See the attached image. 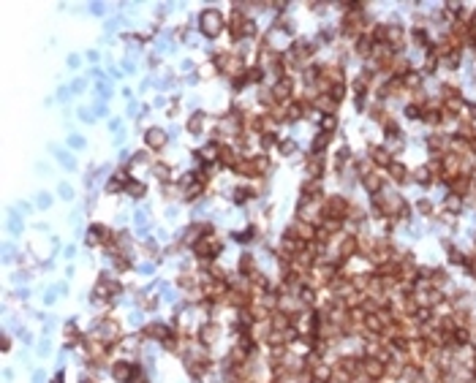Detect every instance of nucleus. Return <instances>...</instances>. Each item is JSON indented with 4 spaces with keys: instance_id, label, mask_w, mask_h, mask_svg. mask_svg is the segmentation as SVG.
I'll return each instance as SVG.
<instances>
[{
    "instance_id": "nucleus-10",
    "label": "nucleus",
    "mask_w": 476,
    "mask_h": 383,
    "mask_svg": "<svg viewBox=\"0 0 476 383\" xmlns=\"http://www.w3.org/2000/svg\"><path fill=\"white\" fill-rule=\"evenodd\" d=\"M471 188H473V179H471V174H460V177H454L452 183H449V193L452 196H460V198H465L471 193Z\"/></svg>"
},
{
    "instance_id": "nucleus-24",
    "label": "nucleus",
    "mask_w": 476,
    "mask_h": 383,
    "mask_svg": "<svg viewBox=\"0 0 476 383\" xmlns=\"http://www.w3.org/2000/svg\"><path fill=\"white\" fill-rule=\"evenodd\" d=\"M150 169H152V174H155V177L161 179V183H166V185H169V179H171V169H169L166 163H152Z\"/></svg>"
},
{
    "instance_id": "nucleus-29",
    "label": "nucleus",
    "mask_w": 476,
    "mask_h": 383,
    "mask_svg": "<svg viewBox=\"0 0 476 383\" xmlns=\"http://www.w3.org/2000/svg\"><path fill=\"white\" fill-rule=\"evenodd\" d=\"M278 152H280V155H294V152H297V141H294V139L278 141Z\"/></svg>"
},
{
    "instance_id": "nucleus-19",
    "label": "nucleus",
    "mask_w": 476,
    "mask_h": 383,
    "mask_svg": "<svg viewBox=\"0 0 476 383\" xmlns=\"http://www.w3.org/2000/svg\"><path fill=\"white\" fill-rule=\"evenodd\" d=\"M329 141H332V133H319V136L316 139H313V147H310V152H313V155H324V150H327V144H329Z\"/></svg>"
},
{
    "instance_id": "nucleus-8",
    "label": "nucleus",
    "mask_w": 476,
    "mask_h": 383,
    "mask_svg": "<svg viewBox=\"0 0 476 383\" xmlns=\"http://www.w3.org/2000/svg\"><path fill=\"white\" fill-rule=\"evenodd\" d=\"M362 188L367 190L370 196H378V193H384V171H370V174L362 177Z\"/></svg>"
},
{
    "instance_id": "nucleus-18",
    "label": "nucleus",
    "mask_w": 476,
    "mask_h": 383,
    "mask_svg": "<svg viewBox=\"0 0 476 383\" xmlns=\"http://www.w3.org/2000/svg\"><path fill=\"white\" fill-rule=\"evenodd\" d=\"M411 179L416 185H422V188H427L433 183V171H430V166H416L414 171H411Z\"/></svg>"
},
{
    "instance_id": "nucleus-2",
    "label": "nucleus",
    "mask_w": 476,
    "mask_h": 383,
    "mask_svg": "<svg viewBox=\"0 0 476 383\" xmlns=\"http://www.w3.org/2000/svg\"><path fill=\"white\" fill-rule=\"evenodd\" d=\"M348 207L351 204L343 196H327V198H324L321 215H324V220H338V223H346V220H348Z\"/></svg>"
},
{
    "instance_id": "nucleus-32",
    "label": "nucleus",
    "mask_w": 476,
    "mask_h": 383,
    "mask_svg": "<svg viewBox=\"0 0 476 383\" xmlns=\"http://www.w3.org/2000/svg\"><path fill=\"white\" fill-rule=\"evenodd\" d=\"M438 63H441V60H438V57H435V52H427V60H425V74H435L438 71Z\"/></svg>"
},
{
    "instance_id": "nucleus-11",
    "label": "nucleus",
    "mask_w": 476,
    "mask_h": 383,
    "mask_svg": "<svg viewBox=\"0 0 476 383\" xmlns=\"http://www.w3.org/2000/svg\"><path fill=\"white\" fill-rule=\"evenodd\" d=\"M305 174H308L310 183H319L324 177V155H308V166H305Z\"/></svg>"
},
{
    "instance_id": "nucleus-40",
    "label": "nucleus",
    "mask_w": 476,
    "mask_h": 383,
    "mask_svg": "<svg viewBox=\"0 0 476 383\" xmlns=\"http://www.w3.org/2000/svg\"><path fill=\"white\" fill-rule=\"evenodd\" d=\"M473 188H476V185H473Z\"/></svg>"
},
{
    "instance_id": "nucleus-27",
    "label": "nucleus",
    "mask_w": 476,
    "mask_h": 383,
    "mask_svg": "<svg viewBox=\"0 0 476 383\" xmlns=\"http://www.w3.org/2000/svg\"><path fill=\"white\" fill-rule=\"evenodd\" d=\"M245 79L251 82V84H261V79H264V68H261V65H253V68H248V71H245Z\"/></svg>"
},
{
    "instance_id": "nucleus-5",
    "label": "nucleus",
    "mask_w": 476,
    "mask_h": 383,
    "mask_svg": "<svg viewBox=\"0 0 476 383\" xmlns=\"http://www.w3.org/2000/svg\"><path fill=\"white\" fill-rule=\"evenodd\" d=\"M386 375V361L378 356H365L362 359V378L365 380H384Z\"/></svg>"
},
{
    "instance_id": "nucleus-9",
    "label": "nucleus",
    "mask_w": 476,
    "mask_h": 383,
    "mask_svg": "<svg viewBox=\"0 0 476 383\" xmlns=\"http://www.w3.org/2000/svg\"><path fill=\"white\" fill-rule=\"evenodd\" d=\"M166 141H169V133L164 131V128H150L147 133H145V144H147V150H164L166 147Z\"/></svg>"
},
{
    "instance_id": "nucleus-17",
    "label": "nucleus",
    "mask_w": 476,
    "mask_h": 383,
    "mask_svg": "<svg viewBox=\"0 0 476 383\" xmlns=\"http://www.w3.org/2000/svg\"><path fill=\"white\" fill-rule=\"evenodd\" d=\"M237 147L234 144H223L221 147V155H218V166H232L234 169V163H237Z\"/></svg>"
},
{
    "instance_id": "nucleus-35",
    "label": "nucleus",
    "mask_w": 476,
    "mask_h": 383,
    "mask_svg": "<svg viewBox=\"0 0 476 383\" xmlns=\"http://www.w3.org/2000/svg\"><path fill=\"white\" fill-rule=\"evenodd\" d=\"M384 133H386V139L392 136V139H400V128H397V122L389 117L386 122H384Z\"/></svg>"
},
{
    "instance_id": "nucleus-30",
    "label": "nucleus",
    "mask_w": 476,
    "mask_h": 383,
    "mask_svg": "<svg viewBox=\"0 0 476 383\" xmlns=\"http://www.w3.org/2000/svg\"><path fill=\"white\" fill-rule=\"evenodd\" d=\"M351 87H354V95H357V98H365V93H367V87H370V82H365L362 76H357Z\"/></svg>"
},
{
    "instance_id": "nucleus-26",
    "label": "nucleus",
    "mask_w": 476,
    "mask_h": 383,
    "mask_svg": "<svg viewBox=\"0 0 476 383\" xmlns=\"http://www.w3.org/2000/svg\"><path fill=\"white\" fill-rule=\"evenodd\" d=\"M348 160H351V150H348V147H340L338 155H335V171H343Z\"/></svg>"
},
{
    "instance_id": "nucleus-36",
    "label": "nucleus",
    "mask_w": 476,
    "mask_h": 383,
    "mask_svg": "<svg viewBox=\"0 0 476 383\" xmlns=\"http://www.w3.org/2000/svg\"><path fill=\"white\" fill-rule=\"evenodd\" d=\"M416 209H419L422 215H433V209H435V207H433V201H430V198H419V201H416Z\"/></svg>"
},
{
    "instance_id": "nucleus-39",
    "label": "nucleus",
    "mask_w": 476,
    "mask_h": 383,
    "mask_svg": "<svg viewBox=\"0 0 476 383\" xmlns=\"http://www.w3.org/2000/svg\"><path fill=\"white\" fill-rule=\"evenodd\" d=\"M82 383H95V380H90V378H82Z\"/></svg>"
},
{
    "instance_id": "nucleus-14",
    "label": "nucleus",
    "mask_w": 476,
    "mask_h": 383,
    "mask_svg": "<svg viewBox=\"0 0 476 383\" xmlns=\"http://www.w3.org/2000/svg\"><path fill=\"white\" fill-rule=\"evenodd\" d=\"M367 160H370L373 166H381V169H386L389 163H392V158H389V150L381 147V144H376V147L367 150Z\"/></svg>"
},
{
    "instance_id": "nucleus-7",
    "label": "nucleus",
    "mask_w": 476,
    "mask_h": 383,
    "mask_svg": "<svg viewBox=\"0 0 476 383\" xmlns=\"http://www.w3.org/2000/svg\"><path fill=\"white\" fill-rule=\"evenodd\" d=\"M171 334H174V329L169 326V323H161V321H152V323H147L145 326V334H142V337H150V340H169Z\"/></svg>"
},
{
    "instance_id": "nucleus-15",
    "label": "nucleus",
    "mask_w": 476,
    "mask_h": 383,
    "mask_svg": "<svg viewBox=\"0 0 476 383\" xmlns=\"http://www.w3.org/2000/svg\"><path fill=\"white\" fill-rule=\"evenodd\" d=\"M313 109L321 112V114H335L338 103L332 101V95H329V93H319L316 98H313Z\"/></svg>"
},
{
    "instance_id": "nucleus-34",
    "label": "nucleus",
    "mask_w": 476,
    "mask_h": 383,
    "mask_svg": "<svg viewBox=\"0 0 476 383\" xmlns=\"http://www.w3.org/2000/svg\"><path fill=\"white\" fill-rule=\"evenodd\" d=\"M449 261H452V264H457V266H465V261H468V256H465V253H460L457 247H449Z\"/></svg>"
},
{
    "instance_id": "nucleus-16",
    "label": "nucleus",
    "mask_w": 476,
    "mask_h": 383,
    "mask_svg": "<svg viewBox=\"0 0 476 383\" xmlns=\"http://www.w3.org/2000/svg\"><path fill=\"white\" fill-rule=\"evenodd\" d=\"M354 49H357V54H359V57H373V52H376V41H373V35H370V33L359 35V38H357V44H354Z\"/></svg>"
},
{
    "instance_id": "nucleus-12",
    "label": "nucleus",
    "mask_w": 476,
    "mask_h": 383,
    "mask_svg": "<svg viewBox=\"0 0 476 383\" xmlns=\"http://www.w3.org/2000/svg\"><path fill=\"white\" fill-rule=\"evenodd\" d=\"M218 337H221V329H218L213 321L202 323V329H199V334H196V340L202 342V345H215Z\"/></svg>"
},
{
    "instance_id": "nucleus-13",
    "label": "nucleus",
    "mask_w": 476,
    "mask_h": 383,
    "mask_svg": "<svg viewBox=\"0 0 476 383\" xmlns=\"http://www.w3.org/2000/svg\"><path fill=\"white\" fill-rule=\"evenodd\" d=\"M386 174H389V179H392V183L403 185V183H408L411 171H408V166H406V163H400V160H392V163L386 166Z\"/></svg>"
},
{
    "instance_id": "nucleus-6",
    "label": "nucleus",
    "mask_w": 476,
    "mask_h": 383,
    "mask_svg": "<svg viewBox=\"0 0 476 383\" xmlns=\"http://www.w3.org/2000/svg\"><path fill=\"white\" fill-rule=\"evenodd\" d=\"M270 95H272L275 103H280V106H283V103H289L291 95H294V79H291V76H280V79L272 84Z\"/></svg>"
},
{
    "instance_id": "nucleus-20",
    "label": "nucleus",
    "mask_w": 476,
    "mask_h": 383,
    "mask_svg": "<svg viewBox=\"0 0 476 383\" xmlns=\"http://www.w3.org/2000/svg\"><path fill=\"white\" fill-rule=\"evenodd\" d=\"M188 133H193V136H199V133L204 131V114L202 112H196V114H190V120H188Z\"/></svg>"
},
{
    "instance_id": "nucleus-3",
    "label": "nucleus",
    "mask_w": 476,
    "mask_h": 383,
    "mask_svg": "<svg viewBox=\"0 0 476 383\" xmlns=\"http://www.w3.org/2000/svg\"><path fill=\"white\" fill-rule=\"evenodd\" d=\"M223 253V245L218 242L215 236H202L199 242L193 245V256L199 258V261H204V264H209L213 258H218Z\"/></svg>"
},
{
    "instance_id": "nucleus-33",
    "label": "nucleus",
    "mask_w": 476,
    "mask_h": 383,
    "mask_svg": "<svg viewBox=\"0 0 476 383\" xmlns=\"http://www.w3.org/2000/svg\"><path fill=\"white\" fill-rule=\"evenodd\" d=\"M411 35H414V44H416V46H427V44H430V38H427V30H425V27H416Z\"/></svg>"
},
{
    "instance_id": "nucleus-22",
    "label": "nucleus",
    "mask_w": 476,
    "mask_h": 383,
    "mask_svg": "<svg viewBox=\"0 0 476 383\" xmlns=\"http://www.w3.org/2000/svg\"><path fill=\"white\" fill-rule=\"evenodd\" d=\"M256 193H259V190H256V188H248V185H240V188L234 190V201H237V204H245V201H248V198H253Z\"/></svg>"
},
{
    "instance_id": "nucleus-23",
    "label": "nucleus",
    "mask_w": 476,
    "mask_h": 383,
    "mask_svg": "<svg viewBox=\"0 0 476 383\" xmlns=\"http://www.w3.org/2000/svg\"><path fill=\"white\" fill-rule=\"evenodd\" d=\"M65 342H68V345H76V342L82 340V332H79V326H76V323H65Z\"/></svg>"
},
{
    "instance_id": "nucleus-1",
    "label": "nucleus",
    "mask_w": 476,
    "mask_h": 383,
    "mask_svg": "<svg viewBox=\"0 0 476 383\" xmlns=\"http://www.w3.org/2000/svg\"><path fill=\"white\" fill-rule=\"evenodd\" d=\"M310 57H313V44L297 38V41H294L289 49H286L283 63H286V68H305V65L310 63Z\"/></svg>"
},
{
    "instance_id": "nucleus-21",
    "label": "nucleus",
    "mask_w": 476,
    "mask_h": 383,
    "mask_svg": "<svg viewBox=\"0 0 476 383\" xmlns=\"http://www.w3.org/2000/svg\"><path fill=\"white\" fill-rule=\"evenodd\" d=\"M251 160H253V171H256V177H261V174H267L270 171V158L264 155H251Z\"/></svg>"
},
{
    "instance_id": "nucleus-37",
    "label": "nucleus",
    "mask_w": 476,
    "mask_h": 383,
    "mask_svg": "<svg viewBox=\"0 0 476 383\" xmlns=\"http://www.w3.org/2000/svg\"><path fill=\"white\" fill-rule=\"evenodd\" d=\"M406 117H408V120H422V106H416V103H408V106H406Z\"/></svg>"
},
{
    "instance_id": "nucleus-4",
    "label": "nucleus",
    "mask_w": 476,
    "mask_h": 383,
    "mask_svg": "<svg viewBox=\"0 0 476 383\" xmlns=\"http://www.w3.org/2000/svg\"><path fill=\"white\" fill-rule=\"evenodd\" d=\"M223 14L215 11V8H207V11H202V19H199V27H202V33L207 38H215L218 33L223 30Z\"/></svg>"
},
{
    "instance_id": "nucleus-31",
    "label": "nucleus",
    "mask_w": 476,
    "mask_h": 383,
    "mask_svg": "<svg viewBox=\"0 0 476 383\" xmlns=\"http://www.w3.org/2000/svg\"><path fill=\"white\" fill-rule=\"evenodd\" d=\"M128 193L133 196V198H142V196H145L147 193V188H145V183H136V179H133V183H128Z\"/></svg>"
},
{
    "instance_id": "nucleus-38",
    "label": "nucleus",
    "mask_w": 476,
    "mask_h": 383,
    "mask_svg": "<svg viewBox=\"0 0 476 383\" xmlns=\"http://www.w3.org/2000/svg\"><path fill=\"white\" fill-rule=\"evenodd\" d=\"M52 383H63V375H55V380Z\"/></svg>"
},
{
    "instance_id": "nucleus-28",
    "label": "nucleus",
    "mask_w": 476,
    "mask_h": 383,
    "mask_svg": "<svg viewBox=\"0 0 476 383\" xmlns=\"http://www.w3.org/2000/svg\"><path fill=\"white\" fill-rule=\"evenodd\" d=\"M319 125H321L324 133H332V131H335V125H338L335 114H321V117H319Z\"/></svg>"
},
{
    "instance_id": "nucleus-25",
    "label": "nucleus",
    "mask_w": 476,
    "mask_h": 383,
    "mask_svg": "<svg viewBox=\"0 0 476 383\" xmlns=\"http://www.w3.org/2000/svg\"><path fill=\"white\" fill-rule=\"evenodd\" d=\"M444 209H446V212H452V215H457L463 209V198L449 193V196H446V201H444Z\"/></svg>"
}]
</instances>
